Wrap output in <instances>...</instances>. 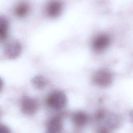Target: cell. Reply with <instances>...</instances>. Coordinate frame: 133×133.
<instances>
[{
    "mask_svg": "<svg viewBox=\"0 0 133 133\" xmlns=\"http://www.w3.org/2000/svg\"><path fill=\"white\" fill-rule=\"evenodd\" d=\"M67 98L65 94L60 90H56L52 92L47 97L46 103L51 108L59 110L66 105Z\"/></svg>",
    "mask_w": 133,
    "mask_h": 133,
    "instance_id": "obj_1",
    "label": "cell"
},
{
    "mask_svg": "<svg viewBox=\"0 0 133 133\" xmlns=\"http://www.w3.org/2000/svg\"><path fill=\"white\" fill-rule=\"evenodd\" d=\"M63 8V3L60 0H50L46 4L45 12L50 18H56L62 13Z\"/></svg>",
    "mask_w": 133,
    "mask_h": 133,
    "instance_id": "obj_2",
    "label": "cell"
},
{
    "mask_svg": "<svg viewBox=\"0 0 133 133\" xmlns=\"http://www.w3.org/2000/svg\"><path fill=\"white\" fill-rule=\"evenodd\" d=\"M92 82L99 86L107 87L112 82V74L107 70H99L94 74L92 77Z\"/></svg>",
    "mask_w": 133,
    "mask_h": 133,
    "instance_id": "obj_3",
    "label": "cell"
},
{
    "mask_svg": "<svg viewBox=\"0 0 133 133\" xmlns=\"http://www.w3.org/2000/svg\"><path fill=\"white\" fill-rule=\"evenodd\" d=\"M38 107V102L33 98L24 96L21 100V109L22 112L28 115L34 114Z\"/></svg>",
    "mask_w": 133,
    "mask_h": 133,
    "instance_id": "obj_4",
    "label": "cell"
},
{
    "mask_svg": "<svg viewBox=\"0 0 133 133\" xmlns=\"http://www.w3.org/2000/svg\"><path fill=\"white\" fill-rule=\"evenodd\" d=\"M22 51V46L17 41H12L8 43L4 47V54L6 57L14 59L19 57Z\"/></svg>",
    "mask_w": 133,
    "mask_h": 133,
    "instance_id": "obj_5",
    "label": "cell"
},
{
    "mask_svg": "<svg viewBox=\"0 0 133 133\" xmlns=\"http://www.w3.org/2000/svg\"><path fill=\"white\" fill-rule=\"evenodd\" d=\"M62 114L51 117L48 122L47 129L48 133H60L63 128Z\"/></svg>",
    "mask_w": 133,
    "mask_h": 133,
    "instance_id": "obj_6",
    "label": "cell"
},
{
    "mask_svg": "<svg viewBox=\"0 0 133 133\" xmlns=\"http://www.w3.org/2000/svg\"><path fill=\"white\" fill-rule=\"evenodd\" d=\"M110 43V38L106 34H102L97 36L92 41V47L97 52H100L106 49Z\"/></svg>",
    "mask_w": 133,
    "mask_h": 133,
    "instance_id": "obj_7",
    "label": "cell"
},
{
    "mask_svg": "<svg viewBox=\"0 0 133 133\" xmlns=\"http://www.w3.org/2000/svg\"><path fill=\"white\" fill-rule=\"evenodd\" d=\"M72 121L76 126L81 127L86 124L88 121V116L84 112L77 111L72 114Z\"/></svg>",
    "mask_w": 133,
    "mask_h": 133,
    "instance_id": "obj_8",
    "label": "cell"
},
{
    "mask_svg": "<svg viewBox=\"0 0 133 133\" xmlns=\"http://www.w3.org/2000/svg\"><path fill=\"white\" fill-rule=\"evenodd\" d=\"M30 10V7L29 3L22 1L16 6L14 9V14L19 18H23L29 14Z\"/></svg>",
    "mask_w": 133,
    "mask_h": 133,
    "instance_id": "obj_9",
    "label": "cell"
},
{
    "mask_svg": "<svg viewBox=\"0 0 133 133\" xmlns=\"http://www.w3.org/2000/svg\"><path fill=\"white\" fill-rule=\"evenodd\" d=\"M9 22L6 18L0 16V41H4L8 36Z\"/></svg>",
    "mask_w": 133,
    "mask_h": 133,
    "instance_id": "obj_10",
    "label": "cell"
},
{
    "mask_svg": "<svg viewBox=\"0 0 133 133\" xmlns=\"http://www.w3.org/2000/svg\"><path fill=\"white\" fill-rule=\"evenodd\" d=\"M121 117L116 114H110L107 118V124L108 127L113 129H117L122 124Z\"/></svg>",
    "mask_w": 133,
    "mask_h": 133,
    "instance_id": "obj_11",
    "label": "cell"
},
{
    "mask_svg": "<svg viewBox=\"0 0 133 133\" xmlns=\"http://www.w3.org/2000/svg\"><path fill=\"white\" fill-rule=\"evenodd\" d=\"M32 83L35 88L42 89L46 87L47 81L46 78L43 76L36 75L32 79Z\"/></svg>",
    "mask_w": 133,
    "mask_h": 133,
    "instance_id": "obj_12",
    "label": "cell"
},
{
    "mask_svg": "<svg viewBox=\"0 0 133 133\" xmlns=\"http://www.w3.org/2000/svg\"><path fill=\"white\" fill-rule=\"evenodd\" d=\"M105 116V111L103 109H100L95 114V118L97 121H101L104 118Z\"/></svg>",
    "mask_w": 133,
    "mask_h": 133,
    "instance_id": "obj_13",
    "label": "cell"
},
{
    "mask_svg": "<svg viewBox=\"0 0 133 133\" xmlns=\"http://www.w3.org/2000/svg\"><path fill=\"white\" fill-rule=\"evenodd\" d=\"M0 133H11V131L7 126L0 124Z\"/></svg>",
    "mask_w": 133,
    "mask_h": 133,
    "instance_id": "obj_14",
    "label": "cell"
},
{
    "mask_svg": "<svg viewBox=\"0 0 133 133\" xmlns=\"http://www.w3.org/2000/svg\"><path fill=\"white\" fill-rule=\"evenodd\" d=\"M97 133H110V130L106 127H101L98 129Z\"/></svg>",
    "mask_w": 133,
    "mask_h": 133,
    "instance_id": "obj_15",
    "label": "cell"
},
{
    "mask_svg": "<svg viewBox=\"0 0 133 133\" xmlns=\"http://www.w3.org/2000/svg\"><path fill=\"white\" fill-rule=\"evenodd\" d=\"M129 118L130 122L133 123V110H131L129 113Z\"/></svg>",
    "mask_w": 133,
    "mask_h": 133,
    "instance_id": "obj_16",
    "label": "cell"
},
{
    "mask_svg": "<svg viewBox=\"0 0 133 133\" xmlns=\"http://www.w3.org/2000/svg\"><path fill=\"white\" fill-rule=\"evenodd\" d=\"M3 85H4L3 81L2 79L0 77V91L2 89V88L3 87Z\"/></svg>",
    "mask_w": 133,
    "mask_h": 133,
    "instance_id": "obj_17",
    "label": "cell"
},
{
    "mask_svg": "<svg viewBox=\"0 0 133 133\" xmlns=\"http://www.w3.org/2000/svg\"><path fill=\"white\" fill-rule=\"evenodd\" d=\"M0 116H1V112H0Z\"/></svg>",
    "mask_w": 133,
    "mask_h": 133,
    "instance_id": "obj_18",
    "label": "cell"
}]
</instances>
